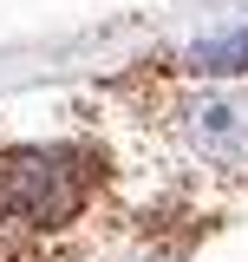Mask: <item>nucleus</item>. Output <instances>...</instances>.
I'll use <instances>...</instances> for the list:
<instances>
[{"instance_id": "1", "label": "nucleus", "mask_w": 248, "mask_h": 262, "mask_svg": "<svg viewBox=\"0 0 248 262\" xmlns=\"http://www.w3.org/2000/svg\"><path fill=\"white\" fill-rule=\"evenodd\" d=\"M85 203V170L72 151H13L0 164V223L46 236L65 229Z\"/></svg>"}, {"instance_id": "2", "label": "nucleus", "mask_w": 248, "mask_h": 262, "mask_svg": "<svg viewBox=\"0 0 248 262\" xmlns=\"http://www.w3.org/2000/svg\"><path fill=\"white\" fill-rule=\"evenodd\" d=\"M183 138L222 170H248V98H229V92L196 98L183 112Z\"/></svg>"}, {"instance_id": "3", "label": "nucleus", "mask_w": 248, "mask_h": 262, "mask_svg": "<svg viewBox=\"0 0 248 262\" xmlns=\"http://www.w3.org/2000/svg\"><path fill=\"white\" fill-rule=\"evenodd\" d=\"M189 72H209V79H229V72H248V27H222V33H203L196 46L183 53Z\"/></svg>"}]
</instances>
